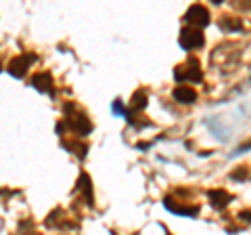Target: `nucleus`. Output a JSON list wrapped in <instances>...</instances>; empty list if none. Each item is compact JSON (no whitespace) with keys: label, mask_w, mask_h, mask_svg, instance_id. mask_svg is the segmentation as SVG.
Segmentation results:
<instances>
[{"label":"nucleus","mask_w":251,"mask_h":235,"mask_svg":"<svg viewBox=\"0 0 251 235\" xmlns=\"http://www.w3.org/2000/svg\"><path fill=\"white\" fill-rule=\"evenodd\" d=\"M145 107H147V92L136 90L134 97H132V101H130V114L140 112V109H145Z\"/></svg>","instance_id":"9d476101"},{"label":"nucleus","mask_w":251,"mask_h":235,"mask_svg":"<svg viewBox=\"0 0 251 235\" xmlns=\"http://www.w3.org/2000/svg\"><path fill=\"white\" fill-rule=\"evenodd\" d=\"M222 28H224V29H230V32H234V29H241V28H243V23H241L239 19H234V17H224Z\"/></svg>","instance_id":"f8f14e48"},{"label":"nucleus","mask_w":251,"mask_h":235,"mask_svg":"<svg viewBox=\"0 0 251 235\" xmlns=\"http://www.w3.org/2000/svg\"><path fill=\"white\" fill-rule=\"evenodd\" d=\"M31 84H34L38 90H42V92H50V90H52V78H50L49 72L36 74L34 80H31Z\"/></svg>","instance_id":"6e6552de"},{"label":"nucleus","mask_w":251,"mask_h":235,"mask_svg":"<svg viewBox=\"0 0 251 235\" xmlns=\"http://www.w3.org/2000/svg\"><path fill=\"white\" fill-rule=\"evenodd\" d=\"M174 76H176V80H180V82H184V80L201 82V80H203V74H201V69H199L197 59H188V65H180V67H176Z\"/></svg>","instance_id":"f257e3e1"},{"label":"nucleus","mask_w":251,"mask_h":235,"mask_svg":"<svg viewBox=\"0 0 251 235\" xmlns=\"http://www.w3.org/2000/svg\"><path fill=\"white\" fill-rule=\"evenodd\" d=\"M174 99L178 101V103L188 105V103H193V101L197 99V92H195L191 86H178V88L174 90Z\"/></svg>","instance_id":"423d86ee"},{"label":"nucleus","mask_w":251,"mask_h":235,"mask_svg":"<svg viewBox=\"0 0 251 235\" xmlns=\"http://www.w3.org/2000/svg\"><path fill=\"white\" fill-rule=\"evenodd\" d=\"M65 124H69L77 135H88V132L92 130V124H90V120L86 118V114H74V116H69L67 120H65Z\"/></svg>","instance_id":"39448f33"},{"label":"nucleus","mask_w":251,"mask_h":235,"mask_svg":"<svg viewBox=\"0 0 251 235\" xmlns=\"http://www.w3.org/2000/svg\"><path fill=\"white\" fill-rule=\"evenodd\" d=\"M203 34L199 29L195 28H184L182 32H180V46H182L184 51H195V49H201L203 46Z\"/></svg>","instance_id":"f03ea898"},{"label":"nucleus","mask_w":251,"mask_h":235,"mask_svg":"<svg viewBox=\"0 0 251 235\" xmlns=\"http://www.w3.org/2000/svg\"><path fill=\"white\" fill-rule=\"evenodd\" d=\"M209 195V202H211V206H214V208H224L226 206V204H228L232 198H230V193H226L224 189H214V191H209L207 193Z\"/></svg>","instance_id":"0eeeda50"},{"label":"nucleus","mask_w":251,"mask_h":235,"mask_svg":"<svg viewBox=\"0 0 251 235\" xmlns=\"http://www.w3.org/2000/svg\"><path fill=\"white\" fill-rule=\"evenodd\" d=\"M245 147H247V149H249V147H251V143H247V145H245Z\"/></svg>","instance_id":"2eb2a0df"},{"label":"nucleus","mask_w":251,"mask_h":235,"mask_svg":"<svg viewBox=\"0 0 251 235\" xmlns=\"http://www.w3.org/2000/svg\"><path fill=\"white\" fill-rule=\"evenodd\" d=\"M188 23H193V28H205L209 23V11L205 9L203 4H193L191 9L186 11V17H184Z\"/></svg>","instance_id":"20e7f679"},{"label":"nucleus","mask_w":251,"mask_h":235,"mask_svg":"<svg viewBox=\"0 0 251 235\" xmlns=\"http://www.w3.org/2000/svg\"><path fill=\"white\" fill-rule=\"evenodd\" d=\"M36 61V55L31 53H25V55H19V57H15L11 63H9V74H13L15 78H21L25 76V72L29 69V65Z\"/></svg>","instance_id":"7ed1b4c3"},{"label":"nucleus","mask_w":251,"mask_h":235,"mask_svg":"<svg viewBox=\"0 0 251 235\" xmlns=\"http://www.w3.org/2000/svg\"><path fill=\"white\" fill-rule=\"evenodd\" d=\"M239 172H232V178L234 181H241V178H245L247 176V172H245V168H237Z\"/></svg>","instance_id":"ddd939ff"},{"label":"nucleus","mask_w":251,"mask_h":235,"mask_svg":"<svg viewBox=\"0 0 251 235\" xmlns=\"http://www.w3.org/2000/svg\"><path fill=\"white\" fill-rule=\"evenodd\" d=\"M239 218H241V221H245V223H251V210H245V212H241Z\"/></svg>","instance_id":"4468645a"},{"label":"nucleus","mask_w":251,"mask_h":235,"mask_svg":"<svg viewBox=\"0 0 251 235\" xmlns=\"http://www.w3.org/2000/svg\"><path fill=\"white\" fill-rule=\"evenodd\" d=\"M63 147H65V149H69L72 153H77L80 158H84L86 151H88V145H84V143H75V141H72V143H69V141H63Z\"/></svg>","instance_id":"9b49d317"},{"label":"nucleus","mask_w":251,"mask_h":235,"mask_svg":"<svg viewBox=\"0 0 251 235\" xmlns=\"http://www.w3.org/2000/svg\"><path fill=\"white\" fill-rule=\"evenodd\" d=\"M77 191H82L86 204H88V206H92V204H94V195H92V183H90L88 175H82V176H80V183H77Z\"/></svg>","instance_id":"1a4fd4ad"}]
</instances>
